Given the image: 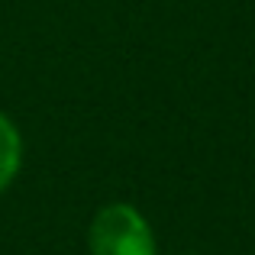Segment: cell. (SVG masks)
Wrapping results in <instances>:
<instances>
[{
  "label": "cell",
  "mask_w": 255,
  "mask_h": 255,
  "mask_svg": "<svg viewBox=\"0 0 255 255\" xmlns=\"http://www.w3.org/2000/svg\"><path fill=\"white\" fill-rule=\"evenodd\" d=\"M87 243H91V255H155L149 223L129 204L104 207L91 223Z\"/></svg>",
  "instance_id": "6da1fadb"
},
{
  "label": "cell",
  "mask_w": 255,
  "mask_h": 255,
  "mask_svg": "<svg viewBox=\"0 0 255 255\" xmlns=\"http://www.w3.org/2000/svg\"><path fill=\"white\" fill-rule=\"evenodd\" d=\"M19 165H23V139L19 129L10 123V117L0 113V191L13 184Z\"/></svg>",
  "instance_id": "7a4b0ae2"
}]
</instances>
